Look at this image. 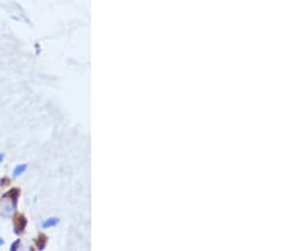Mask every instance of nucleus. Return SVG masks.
Here are the masks:
<instances>
[{
  "instance_id": "1",
  "label": "nucleus",
  "mask_w": 285,
  "mask_h": 251,
  "mask_svg": "<svg viewBox=\"0 0 285 251\" xmlns=\"http://www.w3.org/2000/svg\"><path fill=\"white\" fill-rule=\"evenodd\" d=\"M27 225V219L23 216H18L16 219V232L19 233V232H23V230L26 229Z\"/></svg>"
},
{
  "instance_id": "2",
  "label": "nucleus",
  "mask_w": 285,
  "mask_h": 251,
  "mask_svg": "<svg viewBox=\"0 0 285 251\" xmlns=\"http://www.w3.org/2000/svg\"><path fill=\"white\" fill-rule=\"evenodd\" d=\"M60 222V219L56 218V217H52V218H48L47 221L43 222V229H48V227H54V226L57 225Z\"/></svg>"
},
{
  "instance_id": "3",
  "label": "nucleus",
  "mask_w": 285,
  "mask_h": 251,
  "mask_svg": "<svg viewBox=\"0 0 285 251\" xmlns=\"http://www.w3.org/2000/svg\"><path fill=\"white\" fill-rule=\"evenodd\" d=\"M26 169H27L26 164H20V165H18V166H16V169H14V171H13V177L18 178L19 175H22L23 173L26 171Z\"/></svg>"
},
{
  "instance_id": "4",
  "label": "nucleus",
  "mask_w": 285,
  "mask_h": 251,
  "mask_svg": "<svg viewBox=\"0 0 285 251\" xmlns=\"http://www.w3.org/2000/svg\"><path fill=\"white\" fill-rule=\"evenodd\" d=\"M45 245H46V237L45 236H41V237L38 238V241H37V246H38L39 250H43V249H45Z\"/></svg>"
},
{
  "instance_id": "5",
  "label": "nucleus",
  "mask_w": 285,
  "mask_h": 251,
  "mask_svg": "<svg viewBox=\"0 0 285 251\" xmlns=\"http://www.w3.org/2000/svg\"><path fill=\"white\" fill-rule=\"evenodd\" d=\"M19 245H20L19 240H17V241L14 242L13 245H12V248H10V250H17V248H18V246H19Z\"/></svg>"
},
{
  "instance_id": "6",
  "label": "nucleus",
  "mask_w": 285,
  "mask_h": 251,
  "mask_svg": "<svg viewBox=\"0 0 285 251\" xmlns=\"http://www.w3.org/2000/svg\"><path fill=\"white\" fill-rule=\"evenodd\" d=\"M3 158H4V155L3 154H0V162L3 161Z\"/></svg>"
},
{
  "instance_id": "7",
  "label": "nucleus",
  "mask_w": 285,
  "mask_h": 251,
  "mask_svg": "<svg viewBox=\"0 0 285 251\" xmlns=\"http://www.w3.org/2000/svg\"><path fill=\"white\" fill-rule=\"evenodd\" d=\"M4 241H3V238H0V246H3Z\"/></svg>"
}]
</instances>
